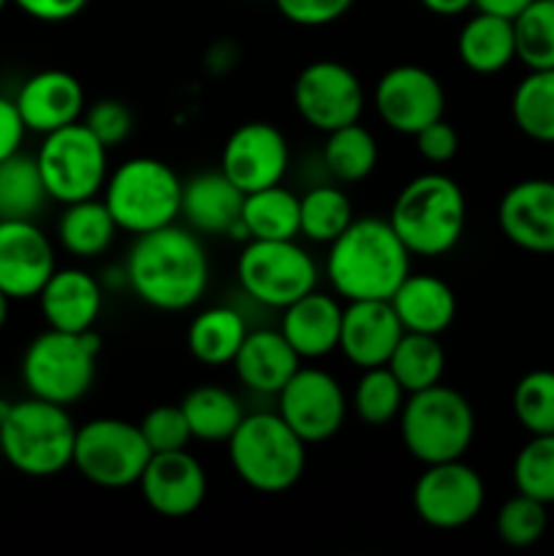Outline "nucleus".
Returning a JSON list of instances; mask_svg holds the SVG:
<instances>
[{"label":"nucleus","instance_id":"obj_1","mask_svg":"<svg viewBox=\"0 0 554 556\" xmlns=\"http://www.w3.org/2000/svg\"><path fill=\"white\" fill-rule=\"evenodd\" d=\"M123 269L134 296L161 313L196 307L210 288V255L201 237L177 223L134 237Z\"/></svg>","mask_w":554,"mask_h":556},{"label":"nucleus","instance_id":"obj_2","mask_svg":"<svg viewBox=\"0 0 554 556\" xmlns=\"http://www.w3.org/2000/svg\"><path fill=\"white\" fill-rule=\"evenodd\" d=\"M411 250L402 244L389 220L353 217L351 226L329 244L326 277L345 302L391 299L411 275Z\"/></svg>","mask_w":554,"mask_h":556},{"label":"nucleus","instance_id":"obj_3","mask_svg":"<svg viewBox=\"0 0 554 556\" xmlns=\"http://www.w3.org/2000/svg\"><path fill=\"white\" fill-rule=\"evenodd\" d=\"M467 220V201L459 182L429 172L411 179L391 204L389 223L411 255L438 258L459 244Z\"/></svg>","mask_w":554,"mask_h":556},{"label":"nucleus","instance_id":"obj_4","mask_svg":"<svg viewBox=\"0 0 554 556\" xmlns=\"http://www.w3.org/2000/svg\"><path fill=\"white\" fill-rule=\"evenodd\" d=\"M76 429L63 405L38 396L11 402L0 421V454L22 476L52 478L74 465Z\"/></svg>","mask_w":554,"mask_h":556},{"label":"nucleus","instance_id":"obj_5","mask_svg":"<svg viewBox=\"0 0 554 556\" xmlns=\"http://www.w3.org/2000/svg\"><path fill=\"white\" fill-rule=\"evenodd\" d=\"M228 459L244 486L261 494H282L302 478L307 443L277 410L250 413L228 438Z\"/></svg>","mask_w":554,"mask_h":556},{"label":"nucleus","instance_id":"obj_6","mask_svg":"<svg viewBox=\"0 0 554 556\" xmlns=\"http://www.w3.org/2000/svg\"><path fill=\"white\" fill-rule=\"evenodd\" d=\"M179 201L182 179L158 157H128L109 172L103 185V204L109 206L119 231H128L130 237L177 223Z\"/></svg>","mask_w":554,"mask_h":556},{"label":"nucleus","instance_id":"obj_7","mask_svg":"<svg viewBox=\"0 0 554 556\" xmlns=\"http://www.w3.org/2000/svg\"><path fill=\"white\" fill-rule=\"evenodd\" d=\"M400 434L407 454L421 465L454 462L476 438V413L456 389L438 383L407 394L400 413Z\"/></svg>","mask_w":554,"mask_h":556},{"label":"nucleus","instance_id":"obj_8","mask_svg":"<svg viewBox=\"0 0 554 556\" xmlns=\"http://www.w3.org/2000/svg\"><path fill=\"white\" fill-rule=\"evenodd\" d=\"M98 353L101 340L96 331L71 334L47 329L27 345L22 356V380L30 396L68 407L85 400L96 383Z\"/></svg>","mask_w":554,"mask_h":556},{"label":"nucleus","instance_id":"obj_9","mask_svg":"<svg viewBox=\"0 0 554 556\" xmlns=\"http://www.w3.org/2000/svg\"><path fill=\"white\" fill-rule=\"evenodd\" d=\"M237 280L253 302L286 309L318 288V264L297 239H250L237 258Z\"/></svg>","mask_w":554,"mask_h":556},{"label":"nucleus","instance_id":"obj_10","mask_svg":"<svg viewBox=\"0 0 554 556\" xmlns=\"http://www.w3.org/2000/svg\"><path fill=\"white\" fill-rule=\"evenodd\" d=\"M36 161L49 199L58 204L96 199L109 177V150L81 119L43 136Z\"/></svg>","mask_w":554,"mask_h":556},{"label":"nucleus","instance_id":"obj_11","mask_svg":"<svg viewBox=\"0 0 554 556\" xmlns=\"http://www.w3.org/2000/svg\"><path fill=\"white\" fill-rule=\"evenodd\" d=\"M152 451L139 424L123 418H92L76 429L74 467L101 489L136 486Z\"/></svg>","mask_w":554,"mask_h":556},{"label":"nucleus","instance_id":"obj_12","mask_svg":"<svg viewBox=\"0 0 554 556\" xmlns=\"http://www.w3.org/2000/svg\"><path fill=\"white\" fill-rule=\"evenodd\" d=\"M348 407L342 386L320 367H299L277 391V413L307 445L335 438L345 424Z\"/></svg>","mask_w":554,"mask_h":556},{"label":"nucleus","instance_id":"obj_13","mask_svg":"<svg viewBox=\"0 0 554 556\" xmlns=\"http://www.w3.org/2000/svg\"><path fill=\"white\" fill-rule=\"evenodd\" d=\"M364 101L362 79L337 60H315L304 65L293 81V106L299 117L320 134L358 123Z\"/></svg>","mask_w":554,"mask_h":556},{"label":"nucleus","instance_id":"obj_14","mask_svg":"<svg viewBox=\"0 0 554 556\" xmlns=\"http://www.w3.org/2000/svg\"><path fill=\"white\" fill-rule=\"evenodd\" d=\"M487 486L476 467L462 459L424 465L413 486V510L432 530H459L483 508Z\"/></svg>","mask_w":554,"mask_h":556},{"label":"nucleus","instance_id":"obj_15","mask_svg":"<svg viewBox=\"0 0 554 556\" xmlns=\"http://www.w3.org/2000/svg\"><path fill=\"white\" fill-rule=\"evenodd\" d=\"M373 103L386 128L416 136L445 112V90L432 71L421 65H394L378 79Z\"/></svg>","mask_w":554,"mask_h":556},{"label":"nucleus","instance_id":"obj_16","mask_svg":"<svg viewBox=\"0 0 554 556\" xmlns=\"http://www.w3.org/2000/svg\"><path fill=\"white\" fill-rule=\"evenodd\" d=\"M291 163L288 141L280 128L264 119L242 123L231 130L221 152V172L242 193L280 185Z\"/></svg>","mask_w":554,"mask_h":556},{"label":"nucleus","instance_id":"obj_17","mask_svg":"<svg viewBox=\"0 0 554 556\" xmlns=\"http://www.w3.org/2000/svg\"><path fill=\"white\" fill-rule=\"evenodd\" d=\"M136 486L158 516L188 519L204 505L210 483L201 462L188 448H182L152 454Z\"/></svg>","mask_w":554,"mask_h":556},{"label":"nucleus","instance_id":"obj_18","mask_svg":"<svg viewBox=\"0 0 554 556\" xmlns=\"http://www.w3.org/2000/svg\"><path fill=\"white\" fill-rule=\"evenodd\" d=\"M54 269V248L36 223L0 220V291L11 302L38 296Z\"/></svg>","mask_w":554,"mask_h":556},{"label":"nucleus","instance_id":"obj_19","mask_svg":"<svg viewBox=\"0 0 554 556\" xmlns=\"http://www.w3.org/2000/svg\"><path fill=\"white\" fill-rule=\"evenodd\" d=\"M503 237L527 253H554V179H521L498 206Z\"/></svg>","mask_w":554,"mask_h":556},{"label":"nucleus","instance_id":"obj_20","mask_svg":"<svg viewBox=\"0 0 554 556\" xmlns=\"http://www.w3.org/2000/svg\"><path fill=\"white\" fill-rule=\"evenodd\" d=\"M402 334L405 329L389 299L345 302L337 351H342V356L358 369L383 367L389 364Z\"/></svg>","mask_w":554,"mask_h":556},{"label":"nucleus","instance_id":"obj_21","mask_svg":"<svg viewBox=\"0 0 554 556\" xmlns=\"http://www.w3.org/2000/svg\"><path fill=\"white\" fill-rule=\"evenodd\" d=\"M14 103L25 128L41 136L79 123L87 109L81 81L74 74L60 68L33 74L20 87Z\"/></svg>","mask_w":554,"mask_h":556},{"label":"nucleus","instance_id":"obj_22","mask_svg":"<svg viewBox=\"0 0 554 556\" xmlns=\"http://www.w3.org/2000/svg\"><path fill=\"white\" fill-rule=\"evenodd\" d=\"M244 193L217 168L182 182L179 217L199 237H231L242 217Z\"/></svg>","mask_w":554,"mask_h":556},{"label":"nucleus","instance_id":"obj_23","mask_svg":"<svg viewBox=\"0 0 554 556\" xmlns=\"http://www.w3.org/2000/svg\"><path fill=\"white\" fill-rule=\"evenodd\" d=\"M41 315L49 329L71 331H92L96 320L103 309V286L85 269H54L47 286L38 293Z\"/></svg>","mask_w":554,"mask_h":556},{"label":"nucleus","instance_id":"obj_24","mask_svg":"<svg viewBox=\"0 0 554 556\" xmlns=\"http://www.w3.org/2000/svg\"><path fill=\"white\" fill-rule=\"evenodd\" d=\"M342 304L318 288L282 309L280 331L299 358H324L340 345Z\"/></svg>","mask_w":554,"mask_h":556},{"label":"nucleus","instance_id":"obj_25","mask_svg":"<svg viewBox=\"0 0 554 556\" xmlns=\"http://www.w3.org/2000/svg\"><path fill=\"white\" fill-rule=\"evenodd\" d=\"M302 358L293 351L291 342L282 337L280 329H255L248 331L242 348L234 356L237 378L255 394L277 396V391L291 380V375L302 367Z\"/></svg>","mask_w":554,"mask_h":556},{"label":"nucleus","instance_id":"obj_26","mask_svg":"<svg viewBox=\"0 0 554 556\" xmlns=\"http://www.w3.org/2000/svg\"><path fill=\"white\" fill-rule=\"evenodd\" d=\"M391 307L402 329L440 337L456 318V293L435 275H407L391 293Z\"/></svg>","mask_w":554,"mask_h":556},{"label":"nucleus","instance_id":"obj_27","mask_svg":"<svg viewBox=\"0 0 554 556\" xmlns=\"http://www.w3.org/2000/svg\"><path fill=\"white\" fill-rule=\"evenodd\" d=\"M456 54L473 74H500L516 60L514 20L487 11L473 14L456 38Z\"/></svg>","mask_w":554,"mask_h":556},{"label":"nucleus","instance_id":"obj_28","mask_svg":"<svg viewBox=\"0 0 554 556\" xmlns=\"http://www.w3.org/2000/svg\"><path fill=\"white\" fill-rule=\"evenodd\" d=\"M248 331V324L234 307H206L190 320L188 351L204 367H226L239 353Z\"/></svg>","mask_w":554,"mask_h":556},{"label":"nucleus","instance_id":"obj_29","mask_svg":"<svg viewBox=\"0 0 554 556\" xmlns=\"http://www.w3.org/2000/svg\"><path fill=\"white\" fill-rule=\"evenodd\" d=\"M117 223L103 199H85L74 204H63V215L58 217V239L65 253L74 258H98L112 248L117 237Z\"/></svg>","mask_w":554,"mask_h":556},{"label":"nucleus","instance_id":"obj_30","mask_svg":"<svg viewBox=\"0 0 554 556\" xmlns=\"http://www.w3.org/2000/svg\"><path fill=\"white\" fill-rule=\"evenodd\" d=\"M244 237L250 239H297L299 237V195L280 185L244 193L242 217Z\"/></svg>","mask_w":554,"mask_h":556},{"label":"nucleus","instance_id":"obj_31","mask_svg":"<svg viewBox=\"0 0 554 556\" xmlns=\"http://www.w3.org/2000/svg\"><path fill=\"white\" fill-rule=\"evenodd\" d=\"M179 407L188 418L193 440H204V443H228L244 418L237 396L221 386H199L188 391Z\"/></svg>","mask_w":554,"mask_h":556},{"label":"nucleus","instance_id":"obj_32","mask_svg":"<svg viewBox=\"0 0 554 556\" xmlns=\"http://www.w3.org/2000/svg\"><path fill=\"white\" fill-rule=\"evenodd\" d=\"M47 201L36 157L14 152L0 161V220H36Z\"/></svg>","mask_w":554,"mask_h":556},{"label":"nucleus","instance_id":"obj_33","mask_svg":"<svg viewBox=\"0 0 554 556\" xmlns=\"http://www.w3.org/2000/svg\"><path fill=\"white\" fill-rule=\"evenodd\" d=\"M320 157H324L326 172H329L337 182L353 185L362 182V179H367L369 174L375 172L380 152L375 136L369 134L362 125V119H358V123L329 130Z\"/></svg>","mask_w":554,"mask_h":556},{"label":"nucleus","instance_id":"obj_34","mask_svg":"<svg viewBox=\"0 0 554 556\" xmlns=\"http://www.w3.org/2000/svg\"><path fill=\"white\" fill-rule=\"evenodd\" d=\"M386 367L394 372L402 389L407 394L438 386L445 372V351L435 334H418V331H405L396 342Z\"/></svg>","mask_w":554,"mask_h":556},{"label":"nucleus","instance_id":"obj_35","mask_svg":"<svg viewBox=\"0 0 554 556\" xmlns=\"http://www.w3.org/2000/svg\"><path fill=\"white\" fill-rule=\"evenodd\" d=\"M353 223V204L337 185H315L299 195V237L331 244Z\"/></svg>","mask_w":554,"mask_h":556},{"label":"nucleus","instance_id":"obj_36","mask_svg":"<svg viewBox=\"0 0 554 556\" xmlns=\"http://www.w3.org/2000/svg\"><path fill=\"white\" fill-rule=\"evenodd\" d=\"M511 114L527 139L554 144V68L530 71L516 85Z\"/></svg>","mask_w":554,"mask_h":556},{"label":"nucleus","instance_id":"obj_37","mask_svg":"<svg viewBox=\"0 0 554 556\" xmlns=\"http://www.w3.org/2000/svg\"><path fill=\"white\" fill-rule=\"evenodd\" d=\"M405 400L407 391L383 364V367L362 369V378L356 380V389H353L351 407L358 421L369 424V427H386L400 418Z\"/></svg>","mask_w":554,"mask_h":556},{"label":"nucleus","instance_id":"obj_38","mask_svg":"<svg viewBox=\"0 0 554 556\" xmlns=\"http://www.w3.org/2000/svg\"><path fill=\"white\" fill-rule=\"evenodd\" d=\"M516 60L530 71L554 68V0H532L514 16Z\"/></svg>","mask_w":554,"mask_h":556},{"label":"nucleus","instance_id":"obj_39","mask_svg":"<svg viewBox=\"0 0 554 556\" xmlns=\"http://www.w3.org/2000/svg\"><path fill=\"white\" fill-rule=\"evenodd\" d=\"M514 486L519 494L554 505V434H530L514 459Z\"/></svg>","mask_w":554,"mask_h":556},{"label":"nucleus","instance_id":"obj_40","mask_svg":"<svg viewBox=\"0 0 554 556\" xmlns=\"http://www.w3.org/2000/svg\"><path fill=\"white\" fill-rule=\"evenodd\" d=\"M516 421L530 434H554V372L532 369L516 383L514 396Z\"/></svg>","mask_w":554,"mask_h":556},{"label":"nucleus","instance_id":"obj_41","mask_svg":"<svg viewBox=\"0 0 554 556\" xmlns=\"http://www.w3.org/2000/svg\"><path fill=\"white\" fill-rule=\"evenodd\" d=\"M498 538L511 548H527L543 538L549 527L546 505L516 492L498 510Z\"/></svg>","mask_w":554,"mask_h":556},{"label":"nucleus","instance_id":"obj_42","mask_svg":"<svg viewBox=\"0 0 554 556\" xmlns=\"http://www.w3.org/2000/svg\"><path fill=\"white\" fill-rule=\"evenodd\" d=\"M141 434H144L147 445L152 454H166V451H182L193 440L185 418L182 407L179 405H158L144 413L139 421Z\"/></svg>","mask_w":554,"mask_h":556},{"label":"nucleus","instance_id":"obj_43","mask_svg":"<svg viewBox=\"0 0 554 556\" xmlns=\"http://www.w3.org/2000/svg\"><path fill=\"white\" fill-rule=\"evenodd\" d=\"M81 123L90 128V134L106 150L125 144L130 139V134H134V114L117 98H101L92 106H87L85 114H81Z\"/></svg>","mask_w":554,"mask_h":556},{"label":"nucleus","instance_id":"obj_44","mask_svg":"<svg viewBox=\"0 0 554 556\" xmlns=\"http://www.w3.org/2000/svg\"><path fill=\"white\" fill-rule=\"evenodd\" d=\"M277 11L299 27H324L348 14L353 0H275Z\"/></svg>","mask_w":554,"mask_h":556},{"label":"nucleus","instance_id":"obj_45","mask_svg":"<svg viewBox=\"0 0 554 556\" xmlns=\"http://www.w3.org/2000/svg\"><path fill=\"white\" fill-rule=\"evenodd\" d=\"M413 139H416L418 155L427 163H438V166L451 163L456 157V152H459V136H456L454 125L445 123L443 117L418 130Z\"/></svg>","mask_w":554,"mask_h":556},{"label":"nucleus","instance_id":"obj_46","mask_svg":"<svg viewBox=\"0 0 554 556\" xmlns=\"http://www.w3.org/2000/svg\"><path fill=\"white\" fill-rule=\"evenodd\" d=\"M11 3L38 22H68L79 16L90 0H11Z\"/></svg>","mask_w":554,"mask_h":556},{"label":"nucleus","instance_id":"obj_47","mask_svg":"<svg viewBox=\"0 0 554 556\" xmlns=\"http://www.w3.org/2000/svg\"><path fill=\"white\" fill-rule=\"evenodd\" d=\"M25 123H22L16 103L0 96V161L20 152L22 139H25Z\"/></svg>","mask_w":554,"mask_h":556},{"label":"nucleus","instance_id":"obj_48","mask_svg":"<svg viewBox=\"0 0 554 556\" xmlns=\"http://www.w3.org/2000/svg\"><path fill=\"white\" fill-rule=\"evenodd\" d=\"M532 0H473L476 11H487V14H498V16H508L514 20L521 9H527Z\"/></svg>","mask_w":554,"mask_h":556},{"label":"nucleus","instance_id":"obj_49","mask_svg":"<svg viewBox=\"0 0 554 556\" xmlns=\"http://www.w3.org/2000/svg\"><path fill=\"white\" fill-rule=\"evenodd\" d=\"M429 14L438 16H456L473 9V0H418Z\"/></svg>","mask_w":554,"mask_h":556},{"label":"nucleus","instance_id":"obj_50","mask_svg":"<svg viewBox=\"0 0 554 556\" xmlns=\"http://www.w3.org/2000/svg\"><path fill=\"white\" fill-rule=\"evenodd\" d=\"M9 302H11V299L5 296L3 291H0V331H3L5 320H9Z\"/></svg>","mask_w":554,"mask_h":556},{"label":"nucleus","instance_id":"obj_51","mask_svg":"<svg viewBox=\"0 0 554 556\" xmlns=\"http://www.w3.org/2000/svg\"><path fill=\"white\" fill-rule=\"evenodd\" d=\"M9 3H11V0H0V14H3L5 5H9Z\"/></svg>","mask_w":554,"mask_h":556}]
</instances>
